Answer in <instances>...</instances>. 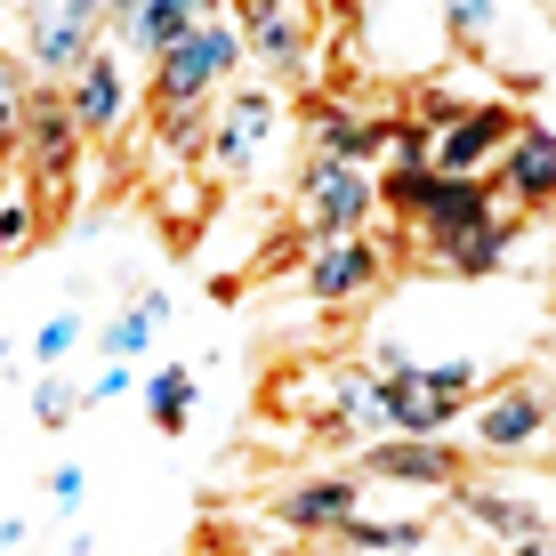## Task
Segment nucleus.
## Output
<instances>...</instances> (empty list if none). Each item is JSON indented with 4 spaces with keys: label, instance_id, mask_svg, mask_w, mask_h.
Wrapping results in <instances>:
<instances>
[{
    "label": "nucleus",
    "instance_id": "nucleus-1",
    "mask_svg": "<svg viewBox=\"0 0 556 556\" xmlns=\"http://www.w3.org/2000/svg\"><path fill=\"white\" fill-rule=\"evenodd\" d=\"M235 65H242V33L226 25V9H210L178 49L153 56L146 98H153V113H210V105H218V89L235 81Z\"/></svg>",
    "mask_w": 556,
    "mask_h": 556
},
{
    "label": "nucleus",
    "instance_id": "nucleus-2",
    "mask_svg": "<svg viewBox=\"0 0 556 556\" xmlns=\"http://www.w3.org/2000/svg\"><path fill=\"white\" fill-rule=\"evenodd\" d=\"M476 404V363H404L395 379H379V419L404 444H444Z\"/></svg>",
    "mask_w": 556,
    "mask_h": 556
},
{
    "label": "nucleus",
    "instance_id": "nucleus-3",
    "mask_svg": "<svg viewBox=\"0 0 556 556\" xmlns=\"http://www.w3.org/2000/svg\"><path fill=\"white\" fill-rule=\"evenodd\" d=\"M81 153L89 138L73 129L65 98H56L49 81H33L25 98V146H16V169H25V202H65L73 178H81Z\"/></svg>",
    "mask_w": 556,
    "mask_h": 556
},
{
    "label": "nucleus",
    "instance_id": "nucleus-4",
    "mask_svg": "<svg viewBox=\"0 0 556 556\" xmlns=\"http://www.w3.org/2000/svg\"><path fill=\"white\" fill-rule=\"evenodd\" d=\"M379 218V194H371V169H348V162H299V226L306 242H355L371 235Z\"/></svg>",
    "mask_w": 556,
    "mask_h": 556
},
{
    "label": "nucleus",
    "instance_id": "nucleus-5",
    "mask_svg": "<svg viewBox=\"0 0 556 556\" xmlns=\"http://www.w3.org/2000/svg\"><path fill=\"white\" fill-rule=\"evenodd\" d=\"M105 16L113 9H98V0H49V9H25V81H33V73H49V89L73 81V73L105 49Z\"/></svg>",
    "mask_w": 556,
    "mask_h": 556
},
{
    "label": "nucleus",
    "instance_id": "nucleus-6",
    "mask_svg": "<svg viewBox=\"0 0 556 556\" xmlns=\"http://www.w3.org/2000/svg\"><path fill=\"white\" fill-rule=\"evenodd\" d=\"M235 16H242L235 25L242 56H258V65L275 73V81H291V89L315 81V9H291V0H235Z\"/></svg>",
    "mask_w": 556,
    "mask_h": 556
},
{
    "label": "nucleus",
    "instance_id": "nucleus-7",
    "mask_svg": "<svg viewBox=\"0 0 556 556\" xmlns=\"http://www.w3.org/2000/svg\"><path fill=\"white\" fill-rule=\"evenodd\" d=\"M468 435L476 452L492 459H525L548 444V388L541 379H501V388H484V404H468Z\"/></svg>",
    "mask_w": 556,
    "mask_h": 556
},
{
    "label": "nucleus",
    "instance_id": "nucleus-8",
    "mask_svg": "<svg viewBox=\"0 0 556 556\" xmlns=\"http://www.w3.org/2000/svg\"><path fill=\"white\" fill-rule=\"evenodd\" d=\"M275 122H282V89H266V81H235V89H218V105H210V162L226 169V178H242V169L258 162V146L275 138Z\"/></svg>",
    "mask_w": 556,
    "mask_h": 556
},
{
    "label": "nucleus",
    "instance_id": "nucleus-9",
    "mask_svg": "<svg viewBox=\"0 0 556 556\" xmlns=\"http://www.w3.org/2000/svg\"><path fill=\"white\" fill-rule=\"evenodd\" d=\"M525 122H532V113H516L508 98H476V105L459 113L452 129H435V153H428V169H435V178H492L501 146H508Z\"/></svg>",
    "mask_w": 556,
    "mask_h": 556
},
{
    "label": "nucleus",
    "instance_id": "nucleus-10",
    "mask_svg": "<svg viewBox=\"0 0 556 556\" xmlns=\"http://www.w3.org/2000/svg\"><path fill=\"white\" fill-rule=\"evenodd\" d=\"M355 484H404V492H459L468 484V452L459 444H404V435H379L355 452Z\"/></svg>",
    "mask_w": 556,
    "mask_h": 556
},
{
    "label": "nucleus",
    "instance_id": "nucleus-11",
    "mask_svg": "<svg viewBox=\"0 0 556 556\" xmlns=\"http://www.w3.org/2000/svg\"><path fill=\"white\" fill-rule=\"evenodd\" d=\"M306 299L315 306H363L379 291V282H388V242L379 235H355V242H315V251H306Z\"/></svg>",
    "mask_w": 556,
    "mask_h": 556
},
{
    "label": "nucleus",
    "instance_id": "nucleus-12",
    "mask_svg": "<svg viewBox=\"0 0 556 556\" xmlns=\"http://www.w3.org/2000/svg\"><path fill=\"white\" fill-rule=\"evenodd\" d=\"M492 194H508V218H532V210L556 202V129L525 122L492 162Z\"/></svg>",
    "mask_w": 556,
    "mask_h": 556
},
{
    "label": "nucleus",
    "instance_id": "nucleus-13",
    "mask_svg": "<svg viewBox=\"0 0 556 556\" xmlns=\"http://www.w3.org/2000/svg\"><path fill=\"white\" fill-rule=\"evenodd\" d=\"M56 98H65V113H73V129H81V138H113V129L129 122L138 81L122 73V56H113V49H98L73 81H56Z\"/></svg>",
    "mask_w": 556,
    "mask_h": 556
},
{
    "label": "nucleus",
    "instance_id": "nucleus-14",
    "mask_svg": "<svg viewBox=\"0 0 556 556\" xmlns=\"http://www.w3.org/2000/svg\"><path fill=\"white\" fill-rule=\"evenodd\" d=\"M266 508H275V525H282V532H323V541H331L348 516H363V484H355L348 468H331V476H299V484H282Z\"/></svg>",
    "mask_w": 556,
    "mask_h": 556
},
{
    "label": "nucleus",
    "instance_id": "nucleus-15",
    "mask_svg": "<svg viewBox=\"0 0 556 556\" xmlns=\"http://www.w3.org/2000/svg\"><path fill=\"white\" fill-rule=\"evenodd\" d=\"M492 210H501V194H492V178H419V194H412V226H419V242H452V235H468V226H484Z\"/></svg>",
    "mask_w": 556,
    "mask_h": 556
},
{
    "label": "nucleus",
    "instance_id": "nucleus-16",
    "mask_svg": "<svg viewBox=\"0 0 556 556\" xmlns=\"http://www.w3.org/2000/svg\"><path fill=\"white\" fill-rule=\"evenodd\" d=\"M315 435H339V444H379L388 435V419H379V379L363 371V363H339L331 388H323V412H315Z\"/></svg>",
    "mask_w": 556,
    "mask_h": 556
},
{
    "label": "nucleus",
    "instance_id": "nucleus-17",
    "mask_svg": "<svg viewBox=\"0 0 556 556\" xmlns=\"http://www.w3.org/2000/svg\"><path fill=\"white\" fill-rule=\"evenodd\" d=\"M525 242V218H508V210H492L484 226H468V235H452V242H428V258L444 266V275L459 282H484V275H501L508 251Z\"/></svg>",
    "mask_w": 556,
    "mask_h": 556
},
{
    "label": "nucleus",
    "instance_id": "nucleus-18",
    "mask_svg": "<svg viewBox=\"0 0 556 556\" xmlns=\"http://www.w3.org/2000/svg\"><path fill=\"white\" fill-rule=\"evenodd\" d=\"M459 508H468V525L476 532H492V541H532V532H548V516H541V501H525V492H501V484H459L452 492Z\"/></svg>",
    "mask_w": 556,
    "mask_h": 556
},
{
    "label": "nucleus",
    "instance_id": "nucleus-19",
    "mask_svg": "<svg viewBox=\"0 0 556 556\" xmlns=\"http://www.w3.org/2000/svg\"><path fill=\"white\" fill-rule=\"evenodd\" d=\"M331 541L355 548V556H419L435 541V525H428V516H348Z\"/></svg>",
    "mask_w": 556,
    "mask_h": 556
},
{
    "label": "nucleus",
    "instance_id": "nucleus-20",
    "mask_svg": "<svg viewBox=\"0 0 556 556\" xmlns=\"http://www.w3.org/2000/svg\"><path fill=\"white\" fill-rule=\"evenodd\" d=\"M162 323H169V291H153V282H146V291H138V299H129L122 315H113L105 331H98L105 363H122V371H129V363L153 348V331H162Z\"/></svg>",
    "mask_w": 556,
    "mask_h": 556
},
{
    "label": "nucleus",
    "instance_id": "nucleus-21",
    "mask_svg": "<svg viewBox=\"0 0 556 556\" xmlns=\"http://www.w3.org/2000/svg\"><path fill=\"white\" fill-rule=\"evenodd\" d=\"M113 16H122V33H129L146 56H162V49H178L210 9H202V0H138V9H113Z\"/></svg>",
    "mask_w": 556,
    "mask_h": 556
},
{
    "label": "nucleus",
    "instance_id": "nucleus-22",
    "mask_svg": "<svg viewBox=\"0 0 556 556\" xmlns=\"http://www.w3.org/2000/svg\"><path fill=\"white\" fill-rule=\"evenodd\" d=\"M146 419L162 435H178L186 419H194V371H186V363H162V371L146 379Z\"/></svg>",
    "mask_w": 556,
    "mask_h": 556
},
{
    "label": "nucleus",
    "instance_id": "nucleus-23",
    "mask_svg": "<svg viewBox=\"0 0 556 556\" xmlns=\"http://www.w3.org/2000/svg\"><path fill=\"white\" fill-rule=\"evenodd\" d=\"M25 98H33L25 65L0 56V162H16V146H25Z\"/></svg>",
    "mask_w": 556,
    "mask_h": 556
},
{
    "label": "nucleus",
    "instance_id": "nucleus-24",
    "mask_svg": "<svg viewBox=\"0 0 556 556\" xmlns=\"http://www.w3.org/2000/svg\"><path fill=\"white\" fill-rule=\"evenodd\" d=\"M435 16H444V41L452 49H484L492 25H501V9H476V0H452V9H435Z\"/></svg>",
    "mask_w": 556,
    "mask_h": 556
},
{
    "label": "nucleus",
    "instance_id": "nucleus-25",
    "mask_svg": "<svg viewBox=\"0 0 556 556\" xmlns=\"http://www.w3.org/2000/svg\"><path fill=\"white\" fill-rule=\"evenodd\" d=\"M379 153H395V169H412V178H419V169H428V153H435V129L395 122V113H388V146H379Z\"/></svg>",
    "mask_w": 556,
    "mask_h": 556
},
{
    "label": "nucleus",
    "instance_id": "nucleus-26",
    "mask_svg": "<svg viewBox=\"0 0 556 556\" xmlns=\"http://www.w3.org/2000/svg\"><path fill=\"white\" fill-rule=\"evenodd\" d=\"M202 138H210V113H153V146H169L178 162L202 153Z\"/></svg>",
    "mask_w": 556,
    "mask_h": 556
},
{
    "label": "nucleus",
    "instance_id": "nucleus-27",
    "mask_svg": "<svg viewBox=\"0 0 556 556\" xmlns=\"http://www.w3.org/2000/svg\"><path fill=\"white\" fill-rule=\"evenodd\" d=\"M73 348H81V315H73V306H65V315H49L41 331H33V363H65Z\"/></svg>",
    "mask_w": 556,
    "mask_h": 556
},
{
    "label": "nucleus",
    "instance_id": "nucleus-28",
    "mask_svg": "<svg viewBox=\"0 0 556 556\" xmlns=\"http://www.w3.org/2000/svg\"><path fill=\"white\" fill-rule=\"evenodd\" d=\"M73 412H81V388H73V379H41V388H33V419H41V428H65Z\"/></svg>",
    "mask_w": 556,
    "mask_h": 556
},
{
    "label": "nucleus",
    "instance_id": "nucleus-29",
    "mask_svg": "<svg viewBox=\"0 0 556 556\" xmlns=\"http://www.w3.org/2000/svg\"><path fill=\"white\" fill-rule=\"evenodd\" d=\"M25 242H33V202L0 194V251H25Z\"/></svg>",
    "mask_w": 556,
    "mask_h": 556
},
{
    "label": "nucleus",
    "instance_id": "nucleus-30",
    "mask_svg": "<svg viewBox=\"0 0 556 556\" xmlns=\"http://www.w3.org/2000/svg\"><path fill=\"white\" fill-rule=\"evenodd\" d=\"M81 492H89V468H49V501L56 508H81Z\"/></svg>",
    "mask_w": 556,
    "mask_h": 556
},
{
    "label": "nucleus",
    "instance_id": "nucleus-31",
    "mask_svg": "<svg viewBox=\"0 0 556 556\" xmlns=\"http://www.w3.org/2000/svg\"><path fill=\"white\" fill-rule=\"evenodd\" d=\"M122 388H129V371H122V363H98V379L81 388V404H105V395H122Z\"/></svg>",
    "mask_w": 556,
    "mask_h": 556
},
{
    "label": "nucleus",
    "instance_id": "nucleus-32",
    "mask_svg": "<svg viewBox=\"0 0 556 556\" xmlns=\"http://www.w3.org/2000/svg\"><path fill=\"white\" fill-rule=\"evenodd\" d=\"M9 548H25V516H0V556Z\"/></svg>",
    "mask_w": 556,
    "mask_h": 556
},
{
    "label": "nucleus",
    "instance_id": "nucleus-33",
    "mask_svg": "<svg viewBox=\"0 0 556 556\" xmlns=\"http://www.w3.org/2000/svg\"><path fill=\"white\" fill-rule=\"evenodd\" d=\"M508 556H556V548H548V532H532V541H516Z\"/></svg>",
    "mask_w": 556,
    "mask_h": 556
}]
</instances>
